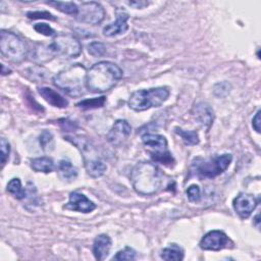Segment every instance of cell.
Masks as SVG:
<instances>
[{"mask_svg": "<svg viewBox=\"0 0 261 261\" xmlns=\"http://www.w3.org/2000/svg\"><path fill=\"white\" fill-rule=\"evenodd\" d=\"M121 68L110 61L95 63L86 76V87L92 93H103L113 88L122 77Z\"/></svg>", "mask_w": 261, "mask_h": 261, "instance_id": "1", "label": "cell"}, {"mask_svg": "<svg viewBox=\"0 0 261 261\" xmlns=\"http://www.w3.org/2000/svg\"><path fill=\"white\" fill-rule=\"evenodd\" d=\"M82 52L80 41L72 35L61 34L55 36L49 45L41 46L35 50L34 59L44 62L54 57L65 59L75 58Z\"/></svg>", "mask_w": 261, "mask_h": 261, "instance_id": "2", "label": "cell"}, {"mask_svg": "<svg viewBox=\"0 0 261 261\" xmlns=\"http://www.w3.org/2000/svg\"><path fill=\"white\" fill-rule=\"evenodd\" d=\"M134 190L141 195H153L159 191L163 181L161 170L151 162L138 163L130 172Z\"/></svg>", "mask_w": 261, "mask_h": 261, "instance_id": "3", "label": "cell"}, {"mask_svg": "<svg viewBox=\"0 0 261 261\" xmlns=\"http://www.w3.org/2000/svg\"><path fill=\"white\" fill-rule=\"evenodd\" d=\"M87 69L83 64H71L56 75L53 76L52 82L59 90L71 97H81L85 94Z\"/></svg>", "mask_w": 261, "mask_h": 261, "instance_id": "4", "label": "cell"}, {"mask_svg": "<svg viewBox=\"0 0 261 261\" xmlns=\"http://www.w3.org/2000/svg\"><path fill=\"white\" fill-rule=\"evenodd\" d=\"M169 90L166 87L151 88L148 90H138L134 92L127 104L135 111H145L152 107H159L169 97Z\"/></svg>", "mask_w": 261, "mask_h": 261, "instance_id": "5", "label": "cell"}, {"mask_svg": "<svg viewBox=\"0 0 261 261\" xmlns=\"http://www.w3.org/2000/svg\"><path fill=\"white\" fill-rule=\"evenodd\" d=\"M0 51L11 62L20 63L28 54L25 43L14 33L2 30L0 33Z\"/></svg>", "mask_w": 261, "mask_h": 261, "instance_id": "6", "label": "cell"}, {"mask_svg": "<svg viewBox=\"0 0 261 261\" xmlns=\"http://www.w3.org/2000/svg\"><path fill=\"white\" fill-rule=\"evenodd\" d=\"M142 141L155 162L167 166H171L174 163V159L167 149L165 137L157 134H146L142 137Z\"/></svg>", "mask_w": 261, "mask_h": 261, "instance_id": "7", "label": "cell"}, {"mask_svg": "<svg viewBox=\"0 0 261 261\" xmlns=\"http://www.w3.org/2000/svg\"><path fill=\"white\" fill-rule=\"evenodd\" d=\"M232 160L231 154H222L210 159H199L193 163L194 170L201 177L212 178L221 174L229 166Z\"/></svg>", "mask_w": 261, "mask_h": 261, "instance_id": "8", "label": "cell"}, {"mask_svg": "<svg viewBox=\"0 0 261 261\" xmlns=\"http://www.w3.org/2000/svg\"><path fill=\"white\" fill-rule=\"evenodd\" d=\"M77 7L79 10L77 14L75 15V18L80 22L88 24H98L104 19V8L98 2H83Z\"/></svg>", "mask_w": 261, "mask_h": 261, "instance_id": "9", "label": "cell"}, {"mask_svg": "<svg viewBox=\"0 0 261 261\" xmlns=\"http://www.w3.org/2000/svg\"><path fill=\"white\" fill-rule=\"evenodd\" d=\"M231 241L221 230H211L200 241V248L209 251H219L224 248L231 247Z\"/></svg>", "mask_w": 261, "mask_h": 261, "instance_id": "10", "label": "cell"}, {"mask_svg": "<svg viewBox=\"0 0 261 261\" xmlns=\"http://www.w3.org/2000/svg\"><path fill=\"white\" fill-rule=\"evenodd\" d=\"M258 204V200L251 194L241 193L238 195L232 202L234 211L241 218H248Z\"/></svg>", "mask_w": 261, "mask_h": 261, "instance_id": "11", "label": "cell"}, {"mask_svg": "<svg viewBox=\"0 0 261 261\" xmlns=\"http://www.w3.org/2000/svg\"><path fill=\"white\" fill-rule=\"evenodd\" d=\"M132 126L124 119H118L114 122L107 134V140L113 146H120L130 135Z\"/></svg>", "mask_w": 261, "mask_h": 261, "instance_id": "12", "label": "cell"}, {"mask_svg": "<svg viewBox=\"0 0 261 261\" xmlns=\"http://www.w3.org/2000/svg\"><path fill=\"white\" fill-rule=\"evenodd\" d=\"M63 208L71 211L90 213L96 208V204L88 199L84 194H81L79 192H72L69 195L68 202L63 206Z\"/></svg>", "mask_w": 261, "mask_h": 261, "instance_id": "13", "label": "cell"}, {"mask_svg": "<svg viewBox=\"0 0 261 261\" xmlns=\"http://www.w3.org/2000/svg\"><path fill=\"white\" fill-rule=\"evenodd\" d=\"M128 18H129V15L127 12H125L122 9L117 10L116 20L104 27L103 35L106 37H113V36L124 34L128 30V24H127Z\"/></svg>", "mask_w": 261, "mask_h": 261, "instance_id": "14", "label": "cell"}, {"mask_svg": "<svg viewBox=\"0 0 261 261\" xmlns=\"http://www.w3.org/2000/svg\"><path fill=\"white\" fill-rule=\"evenodd\" d=\"M111 239L109 236L102 233L96 237L93 244V254L97 260H104L110 251Z\"/></svg>", "mask_w": 261, "mask_h": 261, "instance_id": "15", "label": "cell"}, {"mask_svg": "<svg viewBox=\"0 0 261 261\" xmlns=\"http://www.w3.org/2000/svg\"><path fill=\"white\" fill-rule=\"evenodd\" d=\"M39 94L43 97V99L51 104L54 107L58 108H65L68 105V101L61 96L59 93H57L55 90L47 87H42L38 89Z\"/></svg>", "mask_w": 261, "mask_h": 261, "instance_id": "16", "label": "cell"}, {"mask_svg": "<svg viewBox=\"0 0 261 261\" xmlns=\"http://www.w3.org/2000/svg\"><path fill=\"white\" fill-rule=\"evenodd\" d=\"M196 119L203 125L209 127L213 121V110L205 103H199L194 107Z\"/></svg>", "mask_w": 261, "mask_h": 261, "instance_id": "17", "label": "cell"}, {"mask_svg": "<svg viewBox=\"0 0 261 261\" xmlns=\"http://www.w3.org/2000/svg\"><path fill=\"white\" fill-rule=\"evenodd\" d=\"M85 167H86L87 173L94 178L102 176L107 169L106 164L99 158H91V159L85 160Z\"/></svg>", "mask_w": 261, "mask_h": 261, "instance_id": "18", "label": "cell"}, {"mask_svg": "<svg viewBox=\"0 0 261 261\" xmlns=\"http://www.w3.org/2000/svg\"><path fill=\"white\" fill-rule=\"evenodd\" d=\"M57 170L59 176L66 181H72L77 176V169L68 159H61L58 163Z\"/></svg>", "mask_w": 261, "mask_h": 261, "instance_id": "19", "label": "cell"}, {"mask_svg": "<svg viewBox=\"0 0 261 261\" xmlns=\"http://www.w3.org/2000/svg\"><path fill=\"white\" fill-rule=\"evenodd\" d=\"M31 167L36 172L49 173L54 170L55 165L51 158L49 157H39L31 160Z\"/></svg>", "mask_w": 261, "mask_h": 261, "instance_id": "20", "label": "cell"}, {"mask_svg": "<svg viewBox=\"0 0 261 261\" xmlns=\"http://www.w3.org/2000/svg\"><path fill=\"white\" fill-rule=\"evenodd\" d=\"M161 258L166 261H179L184 258L182 249L176 244H170L161 252Z\"/></svg>", "mask_w": 261, "mask_h": 261, "instance_id": "21", "label": "cell"}, {"mask_svg": "<svg viewBox=\"0 0 261 261\" xmlns=\"http://www.w3.org/2000/svg\"><path fill=\"white\" fill-rule=\"evenodd\" d=\"M25 75L28 79H30L36 83H39V82H44V81L48 80L50 76V72L45 67L36 65V66H32V67L28 68L25 70Z\"/></svg>", "mask_w": 261, "mask_h": 261, "instance_id": "22", "label": "cell"}, {"mask_svg": "<svg viewBox=\"0 0 261 261\" xmlns=\"http://www.w3.org/2000/svg\"><path fill=\"white\" fill-rule=\"evenodd\" d=\"M6 190L9 194H11L14 198L21 200L24 199L27 197V192L25 190L21 187V182L20 179L17 177H14L12 179H10L7 184Z\"/></svg>", "mask_w": 261, "mask_h": 261, "instance_id": "23", "label": "cell"}, {"mask_svg": "<svg viewBox=\"0 0 261 261\" xmlns=\"http://www.w3.org/2000/svg\"><path fill=\"white\" fill-rule=\"evenodd\" d=\"M47 4L54 6L56 9H58L59 11L69 14V15H73L75 16L77 14V10L79 7L75 3L73 2H62V1H49L47 2Z\"/></svg>", "mask_w": 261, "mask_h": 261, "instance_id": "24", "label": "cell"}, {"mask_svg": "<svg viewBox=\"0 0 261 261\" xmlns=\"http://www.w3.org/2000/svg\"><path fill=\"white\" fill-rule=\"evenodd\" d=\"M175 133L181 138L186 145H197L199 143V135L196 130H185L179 127L174 128Z\"/></svg>", "mask_w": 261, "mask_h": 261, "instance_id": "25", "label": "cell"}, {"mask_svg": "<svg viewBox=\"0 0 261 261\" xmlns=\"http://www.w3.org/2000/svg\"><path fill=\"white\" fill-rule=\"evenodd\" d=\"M39 143L44 152H51L54 149V137L51 132L43 130L39 136Z\"/></svg>", "mask_w": 261, "mask_h": 261, "instance_id": "26", "label": "cell"}, {"mask_svg": "<svg viewBox=\"0 0 261 261\" xmlns=\"http://www.w3.org/2000/svg\"><path fill=\"white\" fill-rule=\"evenodd\" d=\"M106 102V98L104 96H101L99 98H92V99H85L76 104L77 107L88 110V109H94V108H100L103 107Z\"/></svg>", "mask_w": 261, "mask_h": 261, "instance_id": "27", "label": "cell"}, {"mask_svg": "<svg viewBox=\"0 0 261 261\" xmlns=\"http://www.w3.org/2000/svg\"><path fill=\"white\" fill-rule=\"evenodd\" d=\"M137 258V252L129 247L118 251L113 257V260H135Z\"/></svg>", "mask_w": 261, "mask_h": 261, "instance_id": "28", "label": "cell"}, {"mask_svg": "<svg viewBox=\"0 0 261 261\" xmlns=\"http://www.w3.org/2000/svg\"><path fill=\"white\" fill-rule=\"evenodd\" d=\"M105 51H106V49H105L104 44H102L100 42H92L88 45V52L93 57H100V56L104 55Z\"/></svg>", "mask_w": 261, "mask_h": 261, "instance_id": "29", "label": "cell"}, {"mask_svg": "<svg viewBox=\"0 0 261 261\" xmlns=\"http://www.w3.org/2000/svg\"><path fill=\"white\" fill-rule=\"evenodd\" d=\"M0 146H1V164H2V166H4L9 157L10 145L6 139L2 138L0 141Z\"/></svg>", "mask_w": 261, "mask_h": 261, "instance_id": "30", "label": "cell"}, {"mask_svg": "<svg viewBox=\"0 0 261 261\" xmlns=\"http://www.w3.org/2000/svg\"><path fill=\"white\" fill-rule=\"evenodd\" d=\"M187 195H188V199L194 203L199 202L201 199V192L197 185L190 186L187 190Z\"/></svg>", "mask_w": 261, "mask_h": 261, "instance_id": "31", "label": "cell"}, {"mask_svg": "<svg viewBox=\"0 0 261 261\" xmlns=\"http://www.w3.org/2000/svg\"><path fill=\"white\" fill-rule=\"evenodd\" d=\"M34 29L36 32L44 35V36H47V37H52L55 35V31L47 23H44V22H41V23H36L34 25Z\"/></svg>", "mask_w": 261, "mask_h": 261, "instance_id": "32", "label": "cell"}, {"mask_svg": "<svg viewBox=\"0 0 261 261\" xmlns=\"http://www.w3.org/2000/svg\"><path fill=\"white\" fill-rule=\"evenodd\" d=\"M27 16L32 19H38V18H45V19H51L55 20L56 18L48 11H30L27 13Z\"/></svg>", "mask_w": 261, "mask_h": 261, "instance_id": "33", "label": "cell"}, {"mask_svg": "<svg viewBox=\"0 0 261 261\" xmlns=\"http://www.w3.org/2000/svg\"><path fill=\"white\" fill-rule=\"evenodd\" d=\"M59 124L64 130H67V132L74 130L76 128V123L69 120V119H60Z\"/></svg>", "mask_w": 261, "mask_h": 261, "instance_id": "34", "label": "cell"}, {"mask_svg": "<svg viewBox=\"0 0 261 261\" xmlns=\"http://www.w3.org/2000/svg\"><path fill=\"white\" fill-rule=\"evenodd\" d=\"M252 126L257 132L260 133V110L257 111L255 116L252 119Z\"/></svg>", "mask_w": 261, "mask_h": 261, "instance_id": "35", "label": "cell"}, {"mask_svg": "<svg viewBox=\"0 0 261 261\" xmlns=\"http://www.w3.org/2000/svg\"><path fill=\"white\" fill-rule=\"evenodd\" d=\"M127 4L135 8H143L147 6L149 3L147 1H130V2H127Z\"/></svg>", "mask_w": 261, "mask_h": 261, "instance_id": "36", "label": "cell"}, {"mask_svg": "<svg viewBox=\"0 0 261 261\" xmlns=\"http://www.w3.org/2000/svg\"><path fill=\"white\" fill-rule=\"evenodd\" d=\"M1 67H2V71H1V73L4 75V74H7L8 72H10V69H8V68H6L5 67V65L4 64H2L1 65Z\"/></svg>", "mask_w": 261, "mask_h": 261, "instance_id": "37", "label": "cell"}, {"mask_svg": "<svg viewBox=\"0 0 261 261\" xmlns=\"http://www.w3.org/2000/svg\"><path fill=\"white\" fill-rule=\"evenodd\" d=\"M254 220H255V221H254V222H255V225H256L257 227H259V214H257V215L255 216V219H254Z\"/></svg>", "mask_w": 261, "mask_h": 261, "instance_id": "38", "label": "cell"}]
</instances>
